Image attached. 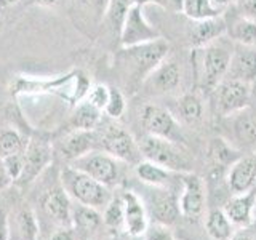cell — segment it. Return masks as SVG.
<instances>
[{
    "mask_svg": "<svg viewBox=\"0 0 256 240\" xmlns=\"http://www.w3.org/2000/svg\"><path fill=\"white\" fill-rule=\"evenodd\" d=\"M236 2H237V0H213V4L218 5L220 8H226V6H229L232 4H236Z\"/></svg>",
    "mask_w": 256,
    "mask_h": 240,
    "instance_id": "cell-46",
    "label": "cell"
},
{
    "mask_svg": "<svg viewBox=\"0 0 256 240\" xmlns=\"http://www.w3.org/2000/svg\"><path fill=\"white\" fill-rule=\"evenodd\" d=\"M232 50L234 42L226 37L197 48V77L204 90L213 92L214 86L226 77Z\"/></svg>",
    "mask_w": 256,
    "mask_h": 240,
    "instance_id": "cell-1",
    "label": "cell"
},
{
    "mask_svg": "<svg viewBox=\"0 0 256 240\" xmlns=\"http://www.w3.org/2000/svg\"><path fill=\"white\" fill-rule=\"evenodd\" d=\"M141 125L148 134L158 138L172 140L178 142L180 140V124L170 110L157 104H146L141 110Z\"/></svg>",
    "mask_w": 256,
    "mask_h": 240,
    "instance_id": "cell-11",
    "label": "cell"
},
{
    "mask_svg": "<svg viewBox=\"0 0 256 240\" xmlns=\"http://www.w3.org/2000/svg\"><path fill=\"white\" fill-rule=\"evenodd\" d=\"M181 12L190 21H202L222 16L224 8L213 4V0H181Z\"/></svg>",
    "mask_w": 256,
    "mask_h": 240,
    "instance_id": "cell-27",
    "label": "cell"
},
{
    "mask_svg": "<svg viewBox=\"0 0 256 240\" xmlns=\"http://www.w3.org/2000/svg\"><path fill=\"white\" fill-rule=\"evenodd\" d=\"M256 206V189H252L245 194H232V197L224 204L222 212L226 213L229 221L236 228L246 229L252 226L253 212Z\"/></svg>",
    "mask_w": 256,
    "mask_h": 240,
    "instance_id": "cell-15",
    "label": "cell"
},
{
    "mask_svg": "<svg viewBox=\"0 0 256 240\" xmlns=\"http://www.w3.org/2000/svg\"><path fill=\"white\" fill-rule=\"evenodd\" d=\"M78 2L82 4L85 8H88V10L94 12L96 14L104 16V12H106L109 0H78Z\"/></svg>",
    "mask_w": 256,
    "mask_h": 240,
    "instance_id": "cell-39",
    "label": "cell"
},
{
    "mask_svg": "<svg viewBox=\"0 0 256 240\" xmlns=\"http://www.w3.org/2000/svg\"><path fill=\"white\" fill-rule=\"evenodd\" d=\"M12 184H13V180L10 178V174H8L6 168H5L4 157H0V192L6 190Z\"/></svg>",
    "mask_w": 256,
    "mask_h": 240,
    "instance_id": "cell-41",
    "label": "cell"
},
{
    "mask_svg": "<svg viewBox=\"0 0 256 240\" xmlns=\"http://www.w3.org/2000/svg\"><path fill=\"white\" fill-rule=\"evenodd\" d=\"M125 228L124 230L132 237H141L149 228V213L144 200L133 190H125L122 194Z\"/></svg>",
    "mask_w": 256,
    "mask_h": 240,
    "instance_id": "cell-13",
    "label": "cell"
},
{
    "mask_svg": "<svg viewBox=\"0 0 256 240\" xmlns=\"http://www.w3.org/2000/svg\"><path fill=\"white\" fill-rule=\"evenodd\" d=\"M50 240H82V237L78 236L74 226H62L53 232L50 236Z\"/></svg>",
    "mask_w": 256,
    "mask_h": 240,
    "instance_id": "cell-38",
    "label": "cell"
},
{
    "mask_svg": "<svg viewBox=\"0 0 256 240\" xmlns=\"http://www.w3.org/2000/svg\"><path fill=\"white\" fill-rule=\"evenodd\" d=\"M133 0H109L106 12H104V21H106L108 28L112 30V34H117L120 37L124 22L126 20L128 10L132 8Z\"/></svg>",
    "mask_w": 256,
    "mask_h": 240,
    "instance_id": "cell-30",
    "label": "cell"
},
{
    "mask_svg": "<svg viewBox=\"0 0 256 240\" xmlns=\"http://www.w3.org/2000/svg\"><path fill=\"white\" fill-rule=\"evenodd\" d=\"M250 228H252V229H253V230H252V232H253V234H254V236H256V221H253V222H252V226H250Z\"/></svg>",
    "mask_w": 256,
    "mask_h": 240,
    "instance_id": "cell-47",
    "label": "cell"
},
{
    "mask_svg": "<svg viewBox=\"0 0 256 240\" xmlns=\"http://www.w3.org/2000/svg\"><path fill=\"white\" fill-rule=\"evenodd\" d=\"M178 117L182 124L196 125L204 118V102L196 93H186L178 100Z\"/></svg>",
    "mask_w": 256,
    "mask_h": 240,
    "instance_id": "cell-28",
    "label": "cell"
},
{
    "mask_svg": "<svg viewBox=\"0 0 256 240\" xmlns=\"http://www.w3.org/2000/svg\"><path fill=\"white\" fill-rule=\"evenodd\" d=\"M205 230L210 240H230L236 234V226L222 210H210L205 216Z\"/></svg>",
    "mask_w": 256,
    "mask_h": 240,
    "instance_id": "cell-25",
    "label": "cell"
},
{
    "mask_svg": "<svg viewBox=\"0 0 256 240\" xmlns=\"http://www.w3.org/2000/svg\"><path fill=\"white\" fill-rule=\"evenodd\" d=\"M108 98H109V86L102 84L90 86V90L86 92V96H85L86 101H90L93 106L100 108L102 112H104V108H106Z\"/></svg>",
    "mask_w": 256,
    "mask_h": 240,
    "instance_id": "cell-35",
    "label": "cell"
},
{
    "mask_svg": "<svg viewBox=\"0 0 256 240\" xmlns=\"http://www.w3.org/2000/svg\"><path fill=\"white\" fill-rule=\"evenodd\" d=\"M18 0H0V13L8 10V8H12Z\"/></svg>",
    "mask_w": 256,
    "mask_h": 240,
    "instance_id": "cell-44",
    "label": "cell"
},
{
    "mask_svg": "<svg viewBox=\"0 0 256 240\" xmlns=\"http://www.w3.org/2000/svg\"><path fill=\"white\" fill-rule=\"evenodd\" d=\"M70 197L62 188H53L40 198V208L44 214L58 228L72 226V205Z\"/></svg>",
    "mask_w": 256,
    "mask_h": 240,
    "instance_id": "cell-12",
    "label": "cell"
},
{
    "mask_svg": "<svg viewBox=\"0 0 256 240\" xmlns=\"http://www.w3.org/2000/svg\"><path fill=\"white\" fill-rule=\"evenodd\" d=\"M242 16L256 21V0H242Z\"/></svg>",
    "mask_w": 256,
    "mask_h": 240,
    "instance_id": "cell-42",
    "label": "cell"
},
{
    "mask_svg": "<svg viewBox=\"0 0 256 240\" xmlns=\"http://www.w3.org/2000/svg\"><path fill=\"white\" fill-rule=\"evenodd\" d=\"M34 4H37V5H42V6H53V5H56L60 2V0H32Z\"/></svg>",
    "mask_w": 256,
    "mask_h": 240,
    "instance_id": "cell-45",
    "label": "cell"
},
{
    "mask_svg": "<svg viewBox=\"0 0 256 240\" xmlns=\"http://www.w3.org/2000/svg\"><path fill=\"white\" fill-rule=\"evenodd\" d=\"M101 148L109 156L116 157L122 164L136 165L142 160L140 144L134 141L132 133L125 130L122 125L110 124L101 134Z\"/></svg>",
    "mask_w": 256,
    "mask_h": 240,
    "instance_id": "cell-6",
    "label": "cell"
},
{
    "mask_svg": "<svg viewBox=\"0 0 256 240\" xmlns=\"http://www.w3.org/2000/svg\"><path fill=\"white\" fill-rule=\"evenodd\" d=\"M70 165L109 189L116 188L122 180V162L104 150L94 149L86 152L85 156L72 160Z\"/></svg>",
    "mask_w": 256,
    "mask_h": 240,
    "instance_id": "cell-5",
    "label": "cell"
},
{
    "mask_svg": "<svg viewBox=\"0 0 256 240\" xmlns=\"http://www.w3.org/2000/svg\"><path fill=\"white\" fill-rule=\"evenodd\" d=\"M101 117H102V110L93 106L90 101H86L84 98L82 101L77 102L74 114L70 117V125L74 130L93 132L101 122Z\"/></svg>",
    "mask_w": 256,
    "mask_h": 240,
    "instance_id": "cell-26",
    "label": "cell"
},
{
    "mask_svg": "<svg viewBox=\"0 0 256 240\" xmlns=\"http://www.w3.org/2000/svg\"><path fill=\"white\" fill-rule=\"evenodd\" d=\"M228 34L234 44L254 46L256 45V21L245 18V16H240V18H237L230 24V28L228 26Z\"/></svg>",
    "mask_w": 256,
    "mask_h": 240,
    "instance_id": "cell-29",
    "label": "cell"
},
{
    "mask_svg": "<svg viewBox=\"0 0 256 240\" xmlns=\"http://www.w3.org/2000/svg\"><path fill=\"white\" fill-rule=\"evenodd\" d=\"M125 108H126V101L122 90H118L116 86H109V98L106 102V108H104V114L114 120H118L124 116Z\"/></svg>",
    "mask_w": 256,
    "mask_h": 240,
    "instance_id": "cell-33",
    "label": "cell"
},
{
    "mask_svg": "<svg viewBox=\"0 0 256 240\" xmlns=\"http://www.w3.org/2000/svg\"><path fill=\"white\" fill-rule=\"evenodd\" d=\"M4 162H5V168H6L8 174H10V178L13 180V182H18V180L22 174V170H24V152L6 156V157H4Z\"/></svg>",
    "mask_w": 256,
    "mask_h": 240,
    "instance_id": "cell-36",
    "label": "cell"
},
{
    "mask_svg": "<svg viewBox=\"0 0 256 240\" xmlns=\"http://www.w3.org/2000/svg\"><path fill=\"white\" fill-rule=\"evenodd\" d=\"M96 136L93 132H85V130H74L69 133L61 142V150L62 156L66 157L69 162L76 160L78 157L85 156L86 152L96 149Z\"/></svg>",
    "mask_w": 256,
    "mask_h": 240,
    "instance_id": "cell-22",
    "label": "cell"
},
{
    "mask_svg": "<svg viewBox=\"0 0 256 240\" xmlns=\"http://www.w3.org/2000/svg\"><path fill=\"white\" fill-rule=\"evenodd\" d=\"M228 34V24L222 16L210 20L192 21L189 29V40L196 48L205 46Z\"/></svg>",
    "mask_w": 256,
    "mask_h": 240,
    "instance_id": "cell-20",
    "label": "cell"
},
{
    "mask_svg": "<svg viewBox=\"0 0 256 240\" xmlns=\"http://www.w3.org/2000/svg\"><path fill=\"white\" fill-rule=\"evenodd\" d=\"M181 77L182 70L180 62L174 60H164L150 72L149 77L144 80V84L157 93H172L180 88Z\"/></svg>",
    "mask_w": 256,
    "mask_h": 240,
    "instance_id": "cell-17",
    "label": "cell"
},
{
    "mask_svg": "<svg viewBox=\"0 0 256 240\" xmlns=\"http://www.w3.org/2000/svg\"><path fill=\"white\" fill-rule=\"evenodd\" d=\"M144 240H176L172 229L165 224H149L148 230L144 232Z\"/></svg>",
    "mask_w": 256,
    "mask_h": 240,
    "instance_id": "cell-37",
    "label": "cell"
},
{
    "mask_svg": "<svg viewBox=\"0 0 256 240\" xmlns=\"http://www.w3.org/2000/svg\"><path fill=\"white\" fill-rule=\"evenodd\" d=\"M61 188L68 192V196L80 205H86L96 208V210H104L114 194L112 190L104 186V184L93 180L86 173L77 170L72 165L64 166L60 174Z\"/></svg>",
    "mask_w": 256,
    "mask_h": 240,
    "instance_id": "cell-2",
    "label": "cell"
},
{
    "mask_svg": "<svg viewBox=\"0 0 256 240\" xmlns=\"http://www.w3.org/2000/svg\"><path fill=\"white\" fill-rule=\"evenodd\" d=\"M28 141L29 140L26 136L21 134L18 130H14V128H2L0 130V157L24 152V149L28 146Z\"/></svg>",
    "mask_w": 256,
    "mask_h": 240,
    "instance_id": "cell-32",
    "label": "cell"
},
{
    "mask_svg": "<svg viewBox=\"0 0 256 240\" xmlns=\"http://www.w3.org/2000/svg\"><path fill=\"white\" fill-rule=\"evenodd\" d=\"M8 222H10V240H38L40 226L37 214L28 204L20 205L12 214L8 213Z\"/></svg>",
    "mask_w": 256,
    "mask_h": 240,
    "instance_id": "cell-18",
    "label": "cell"
},
{
    "mask_svg": "<svg viewBox=\"0 0 256 240\" xmlns=\"http://www.w3.org/2000/svg\"><path fill=\"white\" fill-rule=\"evenodd\" d=\"M172 173L173 172L166 170V168L146 158L140 160V162L134 165L136 178L150 188H166L172 181Z\"/></svg>",
    "mask_w": 256,
    "mask_h": 240,
    "instance_id": "cell-23",
    "label": "cell"
},
{
    "mask_svg": "<svg viewBox=\"0 0 256 240\" xmlns=\"http://www.w3.org/2000/svg\"><path fill=\"white\" fill-rule=\"evenodd\" d=\"M228 186L232 194H245L256 189V157H238L229 165Z\"/></svg>",
    "mask_w": 256,
    "mask_h": 240,
    "instance_id": "cell-16",
    "label": "cell"
},
{
    "mask_svg": "<svg viewBox=\"0 0 256 240\" xmlns=\"http://www.w3.org/2000/svg\"><path fill=\"white\" fill-rule=\"evenodd\" d=\"M168 52H170V45L160 37L148 44L125 46L122 50V62L133 74V78L142 84L150 72L166 60Z\"/></svg>",
    "mask_w": 256,
    "mask_h": 240,
    "instance_id": "cell-4",
    "label": "cell"
},
{
    "mask_svg": "<svg viewBox=\"0 0 256 240\" xmlns=\"http://www.w3.org/2000/svg\"><path fill=\"white\" fill-rule=\"evenodd\" d=\"M210 154L214 158V162L220 164V165H224V164H229L230 165V164H234L236 160L238 158L236 156L237 152L232 149L224 140H213Z\"/></svg>",
    "mask_w": 256,
    "mask_h": 240,
    "instance_id": "cell-34",
    "label": "cell"
},
{
    "mask_svg": "<svg viewBox=\"0 0 256 240\" xmlns=\"http://www.w3.org/2000/svg\"><path fill=\"white\" fill-rule=\"evenodd\" d=\"M72 226L82 240H90V236L102 226V214L96 208L77 204L72 208Z\"/></svg>",
    "mask_w": 256,
    "mask_h": 240,
    "instance_id": "cell-21",
    "label": "cell"
},
{
    "mask_svg": "<svg viewBox=\"0 0 256 240\" xmlns=\"http://www.w3.org/2000/svg\"><path fill=\"white\" fill-rule=\"evenodd\" d=\"M118 38L122 48H125V46H134V45L152 42V40L160 38V34L146 20V16L142 13V5L133 4L130 10H128L126 20L124 22V28Z\"/></svg>",
    "mask_w": 256,
    "mask_h": 240,
    "instance_id": "cell-9",
    "label": "cell"
},
{
    "mask_svg": "<svg viewBox=\"0 0 256 240\" xmlns=\"http://www.w3.org/2000/svg\"><path fill=\"white\" fill-rule=\"evenodd\" d=\"M53 160L52 144L42 138H30L24 149V170L18 184L28 186L42 174Z\"/></svg>",
    "mask_w": 256,
    "mask_h": 240,
    "instance_id": "cell-10",
    "label": "cell"
},
{
    "mask_svg": "<svg viewBox=\"0 0 256 240\" xmlns=\"http://www.w3.org/2000/svg\"><path fill=\"white\" fill-rule=\"evenodd\" d=\"M230 117V126L234 138L244 146L256 144V117L248 109L238 110Z\"/></svg>",
    "mask_w": 256,
    "mask_h": 240,
    "instance_id": "cell-24",
    "label": "cell"
},
{
    "mask_svg": "<svg viewBox=\"0 0 256 240\" xmlns=\"http://www.w3.org/2000/svg\"><path fill=\"white\" fill-rule=\"evenodd\" d=\"M138 144L142 158L150 160V162L164 166L173 173L190 172V158L180 148L178 142H174L172 140L158 138V136L146 134Z\"/></svg>",
    "mask_w": 256,
    "mask_h": 240,
    "instance_id": "cell-3",
    "label": "cell"
},
{
    "mask_svg": "<svg viewBox=\"0 0 256 240\" xmlns=\"http://www.w3.org/2000/svg\"><path fill=\"white\" fill-rule=\"evenodd\" d=\"M246 229L245 230L244 229L236 230V234L230 237V240H256V236L253 234V232L252 230H246Z\"/></svg>",
    "mask_w": 256,
    "mask_h": 240,
    "instance_id": "cell-43",
    "label": "cell"
},
{
    "mask_svg": "<svg viewBox=\"0 0 256 240\" xmlns=\"http://www.w3.org/2000/svg\"><path fill=\"white\" fill-rule=\"evenodd\" d=\"M102 226L112 232H122L125 228V212L122 196L112 197L102 210Z\"/></svg>",
    "mask_w": 256,
    "mask_h": 240,
    "instance_id": "cell-31",
    "label": "cell"
},
{
    "mask_svg": "<svg viewBox=\"0 0 256 240\" xmlns=\"http://www.w3.org/2000/svg\"><path fill=\"white\" fill-rule=\"evenodd\" d=\"M0 240H10V222H8V212L0 206Z\"/></svg>",
    "mask_w": 256,
    "mask_h": 240,
    "instance_id": "cell-40",
    "label": "cell"
},
{
    "mask_svg": "<svg viewBox=\"0 0 256 240\" xmlns=\"http://www.w3.org/2000/svg\"><path fill=\"white\" fill-rule=\"evenodd\" d=\"M166 188H160L158 192H156L150 197L149 205H146L148 213L152 216V220L157 224H165L170 226L176 220L180 218V204L170 190H165Z\"/></svg>",
    "mask_w": 256,
    "mask_h": 240,
    "instance_id": "cell-19",
    "label": "cell"
},
{
    "mask_svg": "<svg viewBox=\"0 0 256 240\" xmlns=\"http://www.w3.org/2000/svg\"><path fill=\"white\" fill-rule=\"evenodd\" d=\"M228 78H236L240 82L253 85L256 82V48L234 44L230 54Z\"/></svg>",
    "mask_w": 256,
    "mask_h": 240,
    "instance_id": "cell-14",
    "label": "cell"
},
{
    "mask_svg": "<svg viewBox=\"0 0 256 240\" xmlns=\"http://www.w3.org/2000/svg\"><path fill=\"white\" fill-rule=\"evenodd\" d=\"M181 181H182V192L178 198L180 212L186 220L197 222L204 216L205 205H206L204 181L192 172L181 173Z\"/></svg>",
    "mask_w": 256,
    "mask_h": 240,
    "instance_id": "cell-8",
    "label": "cell"
},
{
    "mask_svg": "<svg viewBox=\"0 0 256 240\" xmlns=\"http://www.w3.org/2000/svg\"><path fill=\"white\" fill-rule=\"evenodd\" d=\"M216 109L221 116H232L248 108L252 96V85L236 78L224 77L213 90Z\"/></svg>",
    "mask_w": 256,
    "mask_h": 240,
    "instance_id": "cell-7",
    "label": "cell"
}]
</instances>
